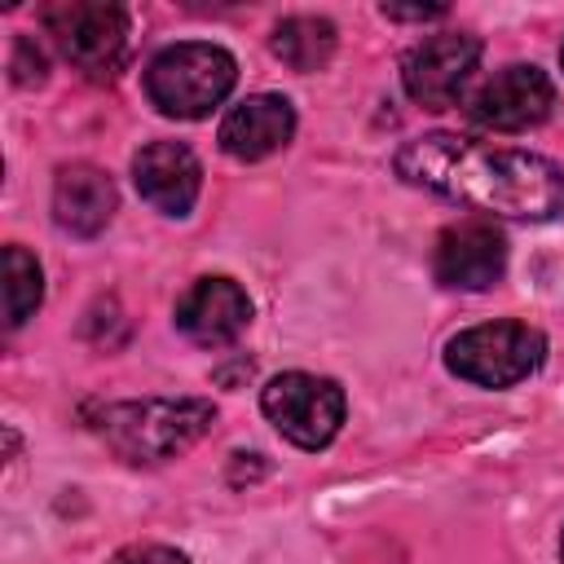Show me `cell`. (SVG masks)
<instances>
[{
	"label": "cell",
	"mask_w": 564,
	"mask_h": 564,
	"mask_svg": "<svg viewBox=\"0 0 564 564\" xmlns=\"http://www.w3.org/2000/svg\"><path fill=\"white\" fill-rule=\"evenodd\" d=\"M115 203H119L115 181L93 163H70L53 181V220L75 238L101 234L115 216Z\"/></svg>",
	"instance_id": "13"
},
{
	"label": "cell",
	"mask_w": 564,
	"mask_h": 564,
	"mask_svg": "<svg viewBox=\"0 0 564 564\" xmlns=\"http://www.w3.org/2000/svg\"><path fill=\"white\" fill-rule=\"evenodd\" d=\"M379 13H383V18H397V22H423V18H445V4H427V9H397V4H383Z\"/></svg>",
	"instance_id": "18"
},
{
	"label": "cell",
	"mask_w": 564,
	"mask_h": 564,
	"mask_svg": "<svg viewBox=\"0 0 564 564\" xmlns=\"http://www.w3.org/2000/svg\"><path fill=\"white\" fill-rule=\"evenodd\" d=\"M57 53L88 79H110L128 53V13L106 0H53L40 9Z\"/></svg>",
	"instance_id": "5"
},
{
	"label": "cell",
	"mask_w": 564,
	"mask_h": 564,
	"mask_svg": "<svg viewBox=\"0 0 564 564\" xmlns=\"http://www.w3.org/2000/svg\"><path fill=\"white\" fill-rule=\"evenodd\" d=\"M9 70H13V84H22V88H31V84H44V53L35 48V40L31 35H18L13 40V57H9Z\"/></svg>",
	"instance_id": "16"
},
{
	"label": "cell",
	"mask_w": 564,
	"mask_h": 564,
	"mask_svg": "<svg viewBox=\"0 0 564 564\" xmlns=\"http://www.w3.org/2000/svg\"><path fill=\"white\" fill-rule=\"evenodd\" d=\"M251 322V300L234 278H198L176 300V330L198 348L234 344Z\"/></svg>",
	"instance_id": "10"
},
{
	"label": "cell",
	"mask_w": 564,
	"mask_h": 564,
	"mask_svg": "<svg viewBox=\"0 0 564 564\" xmlns=\"http://www.w3.org/2000/svg\"><path fill=\"white\" fill-rule=\"evenodd\" d=\"M480 53H485V44L467 31L427 35L401 57V84L423 110H449V106H458L471 70L480 66Z\"/></svg>",
	"instance_id": "7"
},
{
	"label": "cell",
	"mask_w": 564,
	"mask_h": 564,
	"mask_svg": "<svg viewBox=\"0 0 564 564\" xmlns=\"http://www.w3.org/2000/svg\"><path fill=\"white\" fill-rule=\"evenodd\" d=\"M216 423L212 401H167V397H145V401H115L97 410V436L123 458V463H167L185 454L198 436H207Z\"/></svg>",
	"instance_id": "2"
},
{
	"label": "cell",
	"mask_w": 564,
	"mask_h": 564,
	"mask_svg": "<svg viewBox=\"0 0 564 564\" xmlns=\"http://www.w3.org/2000/svg\"><path fill=\"white\" fill-rule=\"evenodd\" d=\"M392 163L401 181L485 216L555 220L564 212V167L533 150L485 145L458 132H427L410 137Z\"/></svg>",
	"instance_id": "1"
},
{
	"label": "cell",
	"mask_w": 564,
	"mask_h": 564,
	"mask_svg": "<svg viewBox=\"0 0 564 564\" xmlns=\"http://www.w3.org/2000/svg\"><path fill=\"white\" fill-rule=\"evenodd\" d=\"M110 564H189L181 551L172 546H159V542H137V546H123L110 555Z\"/></svg>",
	"instance_id": "17"
},
{
	"label": "cell",
	"mask_w": 564,
	"mask_h": 564,
	"mask_svg": "<svg viewBox=\"0 0 564 564\" xmlns=\"http://www.w3.org/2000/svg\"><path fill=\"white\" fill-rule=\"evenodd\" d=\"M238 84V62L220 44L181 40L150 57L145 97L167 119H203L212 115Z\"/></svg>",
	"instance_id": "3"
},
{
	"label": "cell",
	"mask_w": 564,
	"mask_h": 564,
	"mask_svg": "<svg viewBox=\"0 0 564 564\" xmlns=\"http://www.w3.org/2000/svg\"><path fill=\"white\" fill-rule=\"evenodd\" d=\"M507 269V238L489 216H467L441 229L432 247V273L454 291H485Z\"/></svg>",
	"instance_id": "9"
},
{
	"label": "cell",
	"mask_w": 564,
	"mask_h": 564,
	"mask_svg": "<svg viewBox=\"0 0 564 564\" xmlns=\"http://www.w3.org/2000/svg\"><path fill=\"white\" fill-rule=\"evenodd\" d=\"M542 357H546V339L529 322H480L445 344L449 375L476 388H511L529 379L542 366Z\"/></svg>",
	"instance_id": "4"
},
{
	"label": "cell",
	"mask_w": 564,
	"mask_h": 564,
	"mask_svg": "<svg viewBox=\"0 0 564 564\" xmlns=\"http://www.w3.org/2000/svg\"><path fill=\"white\" fill-rule=\"evenodd\" d=\"M132 181H137V194L154 212L189 216V207L198 203V189H203V167H198L189 145H181V141H150L132 159Z\"/></svg>",
	"instance_id": "11"
},
{
	"label": "cell",
	"mask_w": 564,
	"mask_h": 564,
	"mask_svg": "<svg viewBox=\"0 0 564 564\" xmlns=\"http://www.w3.org/2000/svg\"><path fill=\"white\" fill-rule=\"evenodd\" d=\"M273 53L291 66V70H322L335 53V26L326 18H313V13H295V18H282L273 26Z\"/></svg>",
	"instance_id": "14"
},
{
	"label": "cell",
	"mask_w": 564,
	"mask_h": 564,
	"mask_svg": "<svg viewBox=\"0 0 564 564\" xmlns=\"http://www.w3.org/2000/svg\"><path fill=\"white\" fill-rule=\"evenodd\" d=\"M295 132V110L286 97L278 93H256V97H242L225 119H220V150L238 163H256V159H269L273 150H282Z\"/></svg>",
	"instance_id": "12"
},
{
	"label": "cell",
	"mask_w": 564,
	"mask_h": 564,
	"mask_svg": "<svg viewBox=\"0 0 564 564\" xmlns=\"http://www.w3.org/2000/svg\"><path fill=\"white\" fill-rule=\"evenodd\" d=\"M264 419L300 449H326L344 427V388L322 375L286 370L260 392Z\"/></svg>",
	"instance_id": "6"
},
{
	"label": "cell",
	"mask_w": 564,
	"mask_h": 564,
	"mask_svg": "<svg viewBox=\"0 0 564 564\" xmlns=\"http://www.w3.org/2000/svg\"><path fill=\"white\" fill-rule=\"evenodd\" d=\"M551 106H555L551 75L533 62H511L471 93L467 115L471 123L494 132H524V128H538L551 115Z\"/></svg>",
	"instance_id": "8"
},
{
	"label": "cell",
	"mask_w": 564,
	"mask_h": 564,
	"mask_svg": "<svg viewBox=\"0 0 564 564\" xmlns=\"http://www.w3.org/2000/svg\"><path fill=\"white\" fill-rule=\"evenodd\" d=\"M44 300V278H40V264L26 247L9 242L4 247V326H22Z\"/></svg>",
	"instance_id": "15"
},
{
	"label": "cell",
	"mask_w": 564,
	"mask_h": 564,
	"mask_svg": "<svg viewBox=\"0 0 564 564\" xmlns=\"http://www.w3.org/2000/svg\"><path fill=\"white\" fill-rule=\"evenodd\" d=\"M560 560H564V538H560Z\"/></svg>",
	"instance_id": "19"
},
{
	"label": "cell",
	"mask_w": 564,
	"mask_h": 564,
	"mask_svg": "<svg viewBox=\"0 0 564 564\" xmlns=\"http://www.w3.org/2000/svg\"><path fill=\"white\" fill-rule=\"evenodd\" d=\"M560 62H564V48H560Z\"/></svg>",
	"instance_id": "20"
}]
</instances>
